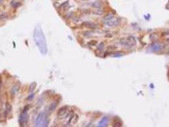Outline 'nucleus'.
<instances>
[{
	"label": "nucleus",
	"instance_id": "nucleus-1",
	"mask_svg": "<svg viewBox=\"0 0 169 127\" xmlns=\"http://www.w3.org/2000/svg\"><path fill=\"white\" fill-rule=\"evenodd\" d=\"M33 40L41 54L46 55L48 53V46L45 36L39 25H37L34 29Z\"/></svg>",
	"mask_w": 169,
	"mask_h": 127
},
{
	"label": "nucleus",
	"instance_id": "nucleus-2",
	"mask_svg": "<svg viewBox=\"0 0 169 127\" xmlns=\"http://www.w3.org/2000/svg\"><path fill=\"white\" fill-rule=\"evenodd\" d=\"M49 122L50 119L48 115L46 112H41L36 117V120H35V125L38 127H46L48 126Z\"/></svg>",
	"mask_w": 169,
	"mask_h": 127
},
{
	"label": "nucleus",
	"instance_id": "nucleus-3",
	"mask_svg": "<svg viewBox=\"0 0 169 127\" xmlns=\"http://www.w3.org/2000/svg\"><path fill=\"white\" fill-rule=\"evenodd\" d=\"M136 40L133 36H128L120 40V44L126 47H133L136 45Z\"/></svg>",
	"mask_w": 169,
	"mask_h": 127
},
{
	"label": "nucleus",
	"instance_id": "nucleus-4",
	"mask_svg": "<svg viewBox=\"0 0 169 127\" xmlns=\"http://www.w3.org/2000/svg\"><path fill=\"white\" fill-rule=\"evenodd\" d=\"M69 110L67 109V107H61V109H59V111H57V117L60 119H63L65 118H67L69 116Z\"/></svg>",
	"mask_w": 169,
	"mask_h": 127
},
{
	"label": "nucleus",
	"instance_id": "nucleus-5",
	"mask_svg": "<svg viewBox=\"0 0 169 127\" xmlns=\"http://www.w3.org/2000/svg\"><path fill=\"white\" fill-rule=\"evenodd\" d=\"M28 120H29V116H28L27 113V112H23L20 115L19 117L18 122H19L20 126L24 127V126L26 125Z\"/></svg>",
	"mask_w": 169,
	"mask_h": 127
},
{
	"label": "nucleus",
	"instance_id": "nucleus-6",
	"mask_svg": "<svg viewBox=\"0 0 169 127\" xmlns=\"http://www.w3.org/2000/svg\"><path fill=\"white\" fill-rule=\"evenodd\" d=\"M104 24H106L107 26L109 27H115L117 26L120 22V18H116V17H113V18L110 19L109 20H106V21H103Z\"/></svg>",
	"mask_w": 169,
	"mask_h": 127
},
{
	"label": "nucleus",
	"instance_id": "nucleus-7",
	"mask_svg": "<svg viewBox=\"0 0 169 127\" xmlns=\"http://www.w3.org/2000/svg\"><path fill=\"white\" fill-rule=\"evenodd\" d=\"M82 25L84 27L91 29H95L97 28V25L94 24V22H85L83 23Z\"/></svg>",
	"mask_w": 169,
	"mask_h": 127
},
{
	"label": "nucleus",
	"instance_id": "nucleus-8",
	"mask_svg": "<svg viewBox=\"0 0 169 127\" xmlns=\"http://www.w3.org/2000/svg\"><path fill=\"white\" fill-rule=\"evenodd\" d=\"M151 50L152 51H159L162 50V45L160 43H153L151 46Z\"/></svg>",
	"mask_w": 169,
	"mask_h": 127
},
{
	"label": "nucleus",
	"instance_id": "nucleus-9",
	"mask_svg": "<svg viewBox=\"0 0 169 127\" xmlns=\"http://www.w3.org/2000/svg\"><path fill=\"white\" fill-rule=\"evenodd\" d=\"M109 122V118L106 116L102 118L101 120L99 121L98 125V127H104L107 126V123Z\"/></svg>",
	"mask_w": 169,
	"mask_h": 127
},
{
	"label": "nucleus",
	"instance_id": "nucleus-10",
	"mask_svg": "<svg viewBox=\"0 0 169 127\" xmlns=\"http://www.w3.org/2000/svg\"><path fill=\"white\" fill-rule=\"evenodd\" d=\"M79 119V116L77 114H72L71 116V117L69 118V123H71L72 125H74V124L77 123V122L78 121Z\"/></svg>",
	"mask_w": 169,
	"mask_h": 127
},
{
	"label": "nucleus",
	"instance_id": "nucleus-11",
	"mask_svg": "<svg viewBox=\"0 0 169 127\" xmlns=\"http://www.w3.org/2000/svg\"><path fill=\"white\" fill-rule=\"evenodd\" d=\"M20 90V85L18 84L15 85L14 86H13V87L11 88L10 90V93L12 95H16L17 93L18 92V91Z\"/></svg>",
	"mask_w": 169,
	"mask_h": 127
},
{
	"label": "nucleus",
	"instance_id": "nucleus-12",
	"mask_svg": "<svg viewBox=\"0 0 169 127\" xmlns=\"http://www.w3.org/2000/svg\"><path fill=\"white\" fill-rule=\"evenodd\" d=\"M12 105L10 104L9 102H6V104H5V112H6V114L8 115L12 112Z\"/></svg>",
	"mask_w": 169,
	"mask_h": 127
},
{
	"label": "nucleus",
	"instance_id": "nucleus-13",
	"mask_svg": "<svg viewBox=\"0 0 169 127\" xmlns=\"http://www.w3.org/2000/svg\"><path fill=\"white\" fill-rule=\"evenodd\" d=\"M91 6L94 8L100 9V8L102 7V3L100 1H96L94 2V3H92Z\"/></svg>",
	"mask_w": 169,
	"mask_h": 127
},
{
	"label": "nucleus",
	"instance_id": "nucleus-14",
	"mask_svg": "<svg viewBox=\"0 0 169 127\" xmlns=\"http://www.w3.org/2000/svg\"><path fill=\"white\" fill-rule=\"evenodd\" d=\"M36 86H37V83L36 82H33L30 84L29 86V92L30 93L33 92L36 89Z\"/></svg>",
	"mask_w": 169,
	"mask_h": 127
},
{
	"label": "nucleus",
	"instance_id": "nucleus-15",
	"mask_svg": "<svg viewBox=\"0 0 169 127\" xmlns=\"http://www.w3.org/2000/svg\"><path fill=\"white\" fill-rule=\"evenodd\" d=\"M11 5H12V7H13V8H18V7H19L20 5H21V3H20V2L19 1H12V2H11Z\"/></svg>",
	"mask_w": 169,
	"mask_h": 127
},
{
	"label": "nucleus",
	"instance_id": "nucleus-16",
	"mask_svg": "<svg viewBox=\"0 0 169 127\" xmlns=\"http://www.w3.org/2000/svg\"><path fill=\"white\" fill-rule=\"evenodd\" d=\"M8 14L5 12H0V20H5L8 18Z\"/></svg>",
	"mask_w": 169,
	"mask_h": 127
},
{
	"label": "nucleus",
	"instance_id": "nucleus-17",
	"mask_svg": "<svg viewBox=\"0 0 169 127\" xmlns=\"http://www.w3.org/2000/svg\"><path fill=\"white\" fill-rule=\"evenodd\" d=\"M113 126L115 127H120L122 126V121L120 120H118V121H115L113 125Z\"/></svg>",
	"mask_w": 169,
	"mask_h": 127
},
{
	"label": "nucleus",
	"instance_id": "nucleus-18",
	"mask_svg": "<svg viewBox=\"0 0 169 127\" xmlns=\"http://www.w3.org/2000/svg\"><path fill=\"white\" fill-rule=\"evenodd\" d=\"M107 49H108L109 50H110V51H115V50H116L118 49V47L115 45H109V46L107 47Z\"/></svg>",
	"mask_w": 169,
	"mask_h": 127
},
{
	"label": "nucleus",
	"instance_id": "nucleus-19",
	"mask_svg": "<svg viewBox=\"0 0 169 127\" xmlns=\"http://www.w3.org/2000/svg\"><path fill=\"white\" fill-rule=\"evenodd\" d=\"M57 103H55V102H53V103H52L51 104H50V107H49V110L50 111H53V110H54L56 108V107H57Z\"/></svg>",
	"mask_w": 169,
	"mask_h": 127
},
{
	"label": "nucleus",
	"instance_id": "nucleus-20",
	"mask_svg": "<svg viewBox=\"0 0 169 127\" xmlns=\"http://www.w3.org/2000/svg\"><path fill=\"white\" fill-rule=\"evenodd\" d=\"M104 47V43H100V44L98 45L97 49H98V50L101 51V50H103Z\"/></svg>",
	"mask_w": 169,
	"mask_h": 127
},
{
	"label": "nucleus",
	"instance_id": "nucleus-21",
	"mask_svg": "<svg viewBox=\"0 0 169 127\" xmlns=\"http://www.w3.org/2000/svg\"><path fill=\"white\" fill-rule=\"evenodd\" d=\"M34 97H35V93H31V94H30L28 96L27 98V101H32L33 99H34Z\"/></svg>",
	"mask_w": 169,
	"mask_h": 127
},
{
	"label": "nucleus",
	"instance_id": "nucleus-22",
	"mask_svg": "<svg viewBox=\"0 0 169 127\" xmlns=\"http://www.w3.org/2000/svg\"><path fill=\"white\" fill-rule=\"evenodd\" d=\"M95 14H97V15H102L104 13L103 11H102V10H97V11H95V12H94V13Z\"/></svg>",
	"mask_w": 169,
	"mask_h": 127
},
{
	"label": "nucleus",
	"instance_id": "nucleus-23",
	"mask_svg": "<svg viewBox=\"0 0 169 127\" xmlns=\"http://www.w3.org/2000/svg\"><path fill=\"white\" fill-rule=\"evenodd\" d=\"M97 41H95V40H93V41H91L90 42H89V45H95L97 44Z\"/></svg>",
	"mask_w": 169,
	"mask_h": 127
},
{
	"label": "nucleus",
	"instance_id": "nucleus-24",
	"mask_svg": "<svg viewBox=\"0 0 169 127\" xmlns=\"http://www.w3.org/2000/svg\"><path fill=\"white\" fill-rule=\"evenodd\" d=\"M122 55V53H120V52H117V53H113V57H120Z\"/></svg>",
	"mask_w": 169,
	"mask_h": 127
},
{
	"label": "nucleus",
	"instance_id": "nucleus-25",
	"mask_svg": "<svg viewBox=\"0 0 169 127\" xmlns=\"http://www.w3.org/2000/svg\"><path fill=\"white\" fill-rule=\"evenodd\" d=\"M112 35L111 34H106V37H111Z\"/></svg>",
	"mask_w": 169,
	"mask_h": 127
},
{
	"label": "nucleus",
	"instance_id": "nucleus-26",
	"mask_svg": "<svg viewBox=\"0 0 169 127\" xmlns=\"http://www.w3.org/2000/svg\"><path fill=\"white\" fill-rule=\"evenodd\" d=\"M3 0H0V5H1V4H2V3H3Z\"/></svg>",
	"mask_w": 169,
	"mask_h": 127
},
{
	"label": "nucleus",
	"instance_id": "nucleus-27",
	"mask_svg": "<svg viewBox=\"0 0 169 127\" xmlns=\"http://www.w3.org/2000/svg\"><path fill=\"white\" fill-rule=\"evenodd\" d=\"M83 1H88V0H83Z\"/></svg>",
	"mask_w": 169,
	"mask_h": 127
},
{
	"label": "nucleus",
	"instance_id": "nucleus-28",
	"mask_svg": "<svg viewBox=\"0 0 169 127\" xmlns=\"http://www.w3.org/2000/svg\"><path fill=\"white\" fill-rule=\"evenodd\" d=\"M58 1H59V0H58Z\"/></svg>",
	"mask_w": 169,
	"mask_h": 127
}]
</instances>
